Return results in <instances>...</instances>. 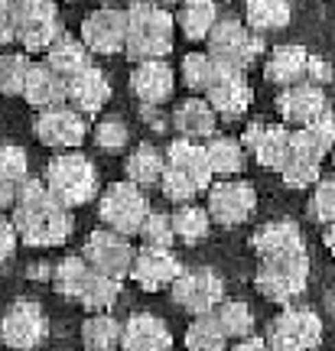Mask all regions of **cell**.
Returning a JSON list of instances; mask_svg holds the SVG:
<instances>
[{
    "label": "cell",
    "instance_id": "6da1fadb",
    "mask_svg": "<svg viewBox=\"0 0 335 351\" xmlns=\"http://www.w3.org/2000/svg\"><path fill=\"white\" fill-rule=\"evenodd\" d=\"M13 228L16 238L30 244V247H59L72 238L75 218L69 208L49 195V189L43 179H26L16 189V202H13Z\"/></svg>",
    "mask_w": 335,
    "mask_h": 351
},
{
    "label": "cell",
    "instance_id": "7a4b0ae2",
    "mask_svg": "<svg viewBox=\"0 0 335 351\" xmlns=\"http://www.w3.org/2000/svg\"><path fill=\"white\" fill-rule=\"evenodd\" d=\"M127 16V36H124V56L130 62H153L166 59L176 43V23L173 13L163 7H153L147 0H134L124 7Z\"/></svg>",
    "mask_w": 335,
    "mask_h": 351
},
{
    "label": "cell",
    "instance_id": "3957f363",
    "mask_svg": "<svg viewBox=\"0 0 335 351\" xmlns=\"http://www.w3.org/2000/svg\"><path fill=\"white\" fill-rule=\"evenodd\" d=\"M52 283H56V289L62 293L65 300H75L78 306H85L88 313H108L117 302V293H121L117 280H108L98 270H91L78 254L56 263Z\"/></svg>",
    "mask_w": 335,
    "mask_h": 351
},
{
    "label": "cell",
    "instance_id": "277c9868",
    "mask_svg": "<svg viewBox=\"0 0 335 351\" xmlns=\"http://www.w3.org/2000/svg\"><path fill=\"white\" fill-rule=\"evenodd\" d=\"M46 189L62 208H78L98 195V169L85 153H56L46 163Z\"/></svg>",
    "mask_w": 335,
    "mask_h": 351
},
{
    "label": "cell",
    "instance_id": "5b68a950",
    "mask_svg": "<svg viewBox=\"0 0 335 351\" xmlns=\"http://www.w3.org/2000/svg\"><path fill=\"white\" fill-rule=\"evenodd\" d=\"M205 56L222 69L244 72L254 59L264 56V36L251 33L235 16H218V23L211 26V33L205 36Z\"/></svg>",
    "mask_w": 335,
    "mask_h": 351
},
{
    "label": "cell",
    "instance_id": "8992f818",
    "mask_svg": "<svg viewBox=\"0 0 335 351\" xmlns=\"http://www.w3.org/2000/svg\"><path fill=\"white\" fill-rule=\"evenodd\" d=\"M13 33L23 52H46L62 36V16L52 0H13Z\"/></svg>",
    "mask_w": 335,
    "mask_h": 351
},
{
    "label": "cell",
    "instance_id": "52a82bcc",
    "mask_svg": "<svg viewBox=\"0 0 335 351\" xmlns=\"http://www.w3.org/2000/svg\"><path fill=\"white\" fill-rule=\"evenodd\" d=\"M310 280V257L306 251L286 254V257H267L261 261L257 274H254V287L264 300L270 302H290L306 289Z\"/></svg>",
    "mask_w": 335,
    "mask_h": 351
},
{
    "label": "cell",
    "instance_id": "ba28073f",
    "mask_svg": "<svg viewBox=\"0 0 335 351\" xmlns=\"http://www.w3.org/2000/svg\"><path fill=\"white\" fill-rule=\"evenodd\" d=\"M150 202L143 195V189L130 186V182H111L101 192L98 199V218L101 225L121 234V238H134L140 221L147 218Z\"/></svg>",
    "mask_w": 335,
    "mask_h": 351
},
{
    "label": "cell",
    "instance_id": "9c48e42d",
    "mask_svg": "<svg viewBox=\"0 0 335 351\" xmlns=\"http://www.w3.org/2000/svg\"><path fill=\"white\" fill-rule=\"evenodd\" d=\"M270 351H316L323 341V319L312 309H284L267 328Z\"/></svg>",
    "mask_w": 335,
    "mask_h": 351
},
{
    "label": "cell",
    "instance_id": "30bf717a",
    "mask_svg": "<svg viewBox=\"0 0 335 351\" xmlns=\"http://www.w3.org/2000/svg\"><path fill=\"white\" fill-rule=\"evenodd\" d=\"M170 296L179 309H186L189 315H205V313H215L218 302L224 300V283L222 276L209 270V267H196V270H186L173 280L170 287Z\"/></svg>",
    "mask_w": 335,
    "mask_h": 351
},
{
    "label": "cell",
    "instance_id": "8fae6325",
    "mask_svg": "<svg viewBox=\"0 0 335 351\" xmlns=\"http://www.w3.org/2000/svg\"><path fill=\"white\" fill-rule=\"evenodd\" d=\"M49 335L46 313L36 300H13L10 309L0 319V339L13 351H33Z\"/></svg>",
    "mask_w": 335,
    "mask_h": 351
},
{
    "label": "cell",
    "instance_id": "7c38bea8",
    "mask_svg": "<svg viewBox=\"0 0 335 351\" xmlns=\"http://www.w3.org/2000/svg\"><path fill=\"white\" fill-rule=\"evenodd\" d=\"M134 244L121 234H114L108 228H101V231H91L85 241V247H82V261L91 267V270H98L101 276H108V280H127L130 276V263H134Z\"/></svg>",
    "mask_w": 335,
    "mask_h": 351
},
{
    "label": "cell",
    "instance_id": "4fadbf2b",
    "mask_svg": "<svg viewBox=\"0 0 335 351\" xmlns=\"http://www.w3.org/2000/svg\"><path fill=\"white\" fill-rule=\"evenodd\" d=\"M209 202H205V212H209V221L222 228H235L244 225L254 208H257V192L251 182H241V179H222V182H211L209 189Z\"/></svg>",
    "mask_w": 335,
    "mask_h": 351
},
{
    "label": "cell",
    "instance_id": "5bb4252c",
    "mask_svg": "<svg viewBox=\"0 0 335 351\" xmlns=\"http://www.w3.org/2000/svg\"><path fill=\"white\" fill-rule=\"evenodd\" d=\"M33 134H36L39 143H46L52 150L69 153L78 150L88 137V124L78 111H72L69 104H59V108H46V111L36 114L33 121Z\"/></svg>",
    "mask_w": 335,
    "mask_h": 351
},
{
    "label": "cell",
    "instance_id": "9a60e30c",
    "mask_svg": "<svg viewBox=\"0 0 335 351\" xmlns=\"http://www.w3.org/2000/svg\"><path fill=\"white\" fill-rule=\"evenodd\" d=\"M127 16L121 7H98L82 20V46L91 56H117L124 52Z\"/></svg>",
    "mask_w": 335,
    "mask_h": 351
},
{
    "label": "cell",
    "instance_id": "2e32d148",
    "mask_svg": "<svg viewBox=\"0 0 335 351\" xmlns=\"http://www.w3.org/2000/svg\"><path fill=\"white\" fill-rule=\"evenodd\" d=\"M202 98L209 101V108L215 111L218 121L231 124L238 117H244V111L251 108V98H254V95H251V85H248V78H244V72H235V69H222V65H218V75H215V82L209 85V91H205Z\"/></svg>",
    "mask_w": 335,
    "mask_h": 351
},
{
    "label": "cell",
    "instance_id": "e0dca14e",
    "mask_svg": "<svg viewBox=\"0 0 335 351\" xmlns=\"http://www.w3.org/2000/svg\"><path fill=\"white\" fill-rule=\"evenodd\" d=\"M329 111V104H325V91L316 82H299V85H290L284 88L280 95H277V114H280V121L290 127H310L316 117H323Z\"/></svg>",
    "mask_w": 335,
    "mask_h": 351
},
{
    "label": "cell",
    "instance_id": "ac0fdd59",
    "mask_svg": "<svg viewBox=\"0 0 335 351\" xmlns=\"http://www.w3.org/2000/svg\"><path fill=\"white\" fill-rule=\"evenodd\" d=\"M108 101H111V82H108V75L95 62L65 82V104L72 111H78L82 117L98 114Z\"/></svg>",
    "mask_w": 335,
    "mask_h": 351
},
{
    "label": "cell",
    "instance_id": "d6986e66",
    "mask_svg": "<svg viewBox=\"0 0 335 351\" xmlns=\"http://www.w3.org/2000/svg\"><path fill=\"white\" fill-rule=\"evenodd\" d=\"M130 91L143 108H160L173 98L176 91V72L170 62L153 59V62H137L130 72Z\"/></svg>",
    "mask_w": 335,
    "mask_h": 351
},
{
    "label": "cell",
    "instance_id": "ffe728a7",
    "mask_svg": "<svg viewBox=\"0 0 335 351\" xmlns=\"http://www.w3.org/2000/svg\"><path fill=\"white\" fill-rule=\"evenodd\" d=\"M319 166H323V156L312 150L306 137L299 130H290V147H286L284 163L277 166V173L290 189H310L319 182Z\"/></svg>",
    "mask_w": 335,
    "mask_h": 351
},
{
    "label": "cell",
    "instance_id": "44dd1931",
    "mask_svg": "<svg viewBox=\"0 0 335 351\" xmlns=\"http://www.w3.org/2000/svg\"><path fill=\"white\" fill-rule=\"evenodd\" d=\"M316 69V59H312L306 46H277V49L267 56L264 62V78L270 85H280V88H290V85H299V82H310V72Z\"/></svg>",
    "mask_w": 335,
    "mask_h": 351
},
{
    "label": "cell",
    "instance_id": "7402d4cb",
    "mask_svg": "<svg viewBox=\"0 0 335 351\" xmlns=\"http://www.w3.org/2000/svg\"><path fill=\"white\" fill-rule=\"evenodd\" d=\"M179 274H183V263L176 261L170 251L143 247V251L134 254V263H130V280H134L140 289H147V293L173 287V280Z\"/></svg>",
    "mask_w": 335,
    "mask_h": 351
},
{
    "label": "cell",
    "instance_id": "603a6c76",
    "mask_svg": "<svg viewBox=\"0 0 335 351\" xmlns=\"http://www.w3.org/2000/svg\"><path fill=\"white\" fill-rule=\"evenodd\" d=\"M173 335L160 315L153 313H134L121 326V348L117 351H170Z\"/></svg>",
    "mask_w": 335,
    "mask_h": 351
},
{
    "label": "cell",
    "instance_id": "cb8c5ba5",
    "mask_svg": "<svg viewBox=\"0 0 335 351\" xmlns=\"http://www.w3.org/2000/svg\"><path fill=\"white\" fill-rule=\"evenodd\" d=\"M241 147L264 169H277V166L284 163L286 147H290V130L284 124H251L241 134Z\"/></svg>",
    "mask_w": 335,
    "mask_h": 351
},
{
    "label": "cell",
    "instance_id": "d4e9b609",
    "mask_svg": "<svg viewBox=\"0 0 335 351\" xmlns=\"http://www.w3.org/2000/svg\"><path fill=\"white\" fill-rule=\"evenodd\" d=\"M163 156H166V166L176 169L183 179H189V186L196 189V192H205L215 182L209 169V160H205V150H202V143H196V140H183V137L170 140V147H166Z\"/></svg>",
    "mask_w": 335,
    "mask_h": 351
},
{
    "label": "cell",
    "instance_id": "484cf974",
    "mask_svg": "<svg viewBox=\"0 0 335 351\" xmlns=\"http://www.w3.org/2000/svg\"><path fill=\"white\" fill-rule=\"evenodd\" d=\"M173 127L183 140H196L199 143V140H209L218 130V117L209 108V101L196 95V98L179 101L173 108Z\"/></svg>",
    "mask_w": 335,
    "mask_h": 351
},
{
    "label": "cell",
    "instance_id": "4316f807",
    "mask_svg": "<svg viewBox=\"0 0 335 351\" xmlns=\"http://www.w3.org/2000/svg\"><path fill=\"white\" fill-rule=\"evenodd\" d=\"M23 98H26V104H33L36 111L59 108V104H65V82L56 75L46 62H33L30 72H26V82H23Z\"/></svg>",
    "mask_w": 335,
    "mask_h": 351
},
{
    "label": "cell",
    "instance_id": "83f0119b",
    "mask_svg": "<svg viewBox=\"0 0 335 351\" xmlns=\"http://www.w3.org/2000/svg\"><path fill=\"white\" fill-rule=\"evenodd\" d=\"M251 247H254V254H257L261 261L306 251V247H303V234H299V228L293 225V221H270V225H264L261 231L251 238Z\"/></svg>",
    "mask_w": 335,
    "mask_h": 351
},
{
    "label": "cell",
    "instance_id": "f1b7e54d",
    "mask_svg": "<svg viewBox=\"0 0 335 351\" xmlns=\"http://www.w3.org/2000/svg\"><path fill=\"white\" fill-rule=\"evenodd\" d=\"M202 150H205V160H209L211 179H231V176H238L244 169V163H248V153L241 147V140H235V137L211 134V137L202 143Z\"/></svg>",
    "mask_w": 335,
    "mask_h": 351
},
{
    "label": "cell",
    "instance_id": "f546056e",
    "mask_svg": "<svg viewBox=\"0 0 335 351\" xmlns=\"http://www.w3.org/2000/svg\"><path fill=\"white\" fill-rule=\"evenodd\" d=\"M173 23L179 26V33L189 43H205L211 26L218 23V3H211V0H183Z\"/></svg>",
    "mask_w": 335,
    "mask_h": 351
},
{
    "label": "cell",
    "instance_id": "4dcf8cb0",
    "mask_svg": "<svg viewBox=\"0 0 335 351\" xmlns=\"http://www.w3.org/2000/svg\"><path fill=\"white\" fill-rule=\"evenodd\" d=\"M46 65H49L62 82H69L72 75H78L82 69L91 65V52L82 46V39H72L69 33H62V36L46 49Z\"/></svg>",
    "mask_w": 335,
    "mask_h": 351
},
{
    "label": "cell",
    "instance_id": "1f68e13d",
    "mask_svg": "<svg viewBox=\"0 0 335 351\" xmlns=\"http://www.w3.org/2000/svg\"><path fill=\"white\" fill-rule=\"evenodd\" d=\"M290 3L286 0H244V20L241 23L248 26L251 33H277V29H284L290 26Z\"/></svg>",
    "mask_w": 335,
    "mask_h": 351
},
{
    "label": "cell",
    "instance_id": "d6a6232c",
    "mask_svg": "<svg viewBox=\"0 0 335 351\" xmlns=\"http://www.w3.org/2000/svg\"><path fill=\"white\" fill-rule=\"evenodd\" d=\"M127 182L137 189L160 186V176L166 169V156L163 150H157L153 143H140L130 156H127Z\"/></svg>",
    "mask_w": 335,
    "mask_h": 351
},
{
    "label": "cell",
    "instance_id": "836d02e7",
    "mask_svg": "<svg viewBox=\"0 0 335 351\" xmlns=\"http://www.w3.org/2000/svg\"><path fill=\"white\" fill-rule=\"evenodd\" d=\"M82 345L85 351H117L121 348V322L108 313H91L82 326Z\"/></svg>",
    "mask_w": 335,
    "mask_h": 351
},
{
    "label": "cell",
    "instance_id": "e575fe53",
    "mask_svg": "<svg viewBox=\"0 0 335 351\" xmlns=\"http://www.w3.org/2000/svg\"><path fill=\"white\" fill-rule=\"evenodd\" d=\"M170 221H173V234L183 244H202V241L209 238V212L202 208V205H176V212L170 215Z\"/></svg>",
    "mask_w": 335,
    "mask_h": 351
},
{
    "label": "cell",
    "instance_id": "d590c367",
    "mask_svg": "<svg viewBox=\"0 0 335 351\" xmlns=\"http://www.w3.org/2000/svg\"><path fill=\"white\" fill-rule=\"evenodd\" d=\"M228 339H224L222 326L215 313H205V315H196L186 328V351H224Z\"/></svg>",
    "mask_w": 335,
    "mask_h": 351
},
{
    "label": "cell",
    "instance_id": "8d00e7d4",
    "mask_svg": "<svg viewBox=\"0 0 335 351\" xmlns=\"http://www.w3.org/2000/svg\"><path fill=\"white\" fill-rule=\"evenodd\" d=\"M215 75H218V65L211 62L205 52H189V56H183V62H179V82H183V88L196 91L199 98L209 91Z\"/></svg>",
    "mask_w": 335,
    "mask_h": 351
},
{
    "label": "cell",
    "instance_id": "74e56055",
    "mask_svg": "<svg viewBox=\"0 0 335 351\" xmlns=\"http://www.w3.org/2000/svg\"><path fill=\"white\" fill-rule=\"evenodd\" d=\"M215 319L222 326L224 339H248L254 332V315H251L248 302L241 300H222L218 309H215Z\"/></svg>",
    "mask_w": 335,
    "mask_h": 351
},
{
    "label": "cell",
    "instance_id": "f35d334b",
    "mask_svg": "<svg viewBox=\"0 0 335 351\" xmlns=\"http://www.w3.org/2000/svg\"><path fill=\"white\" fill-rule=\"evenodd\" d=\"M137 238L143 241V247H153V251H170V247L176 244L170 215L150 208L147 218H143V221H140V228H137Z\"/></svg>",
    "mask_w": 335,
    "mask_h": 351
},
{
    "label": "cell",
    "instance_id": "ab89813d",
    "mask_svg": "<svg viewBox=\"0 0 335 351\" xmlns=\"http://www.w3.org/2000/svg\"><path fill=\"white\" fill-rule=\"evenodd\" d=\"M30 65H33V59H30L26 52H3V56H0V95L20 98Z\"/></svg>",
    "mask_w": 335,
    "mask_h": 351
},
{
    "label": "cell",
    "instance_id": "60d3db41",
    "mask_svg": "<svg viewBox=\"0 0 335 351\" xmlns=\"http://www.w3.org/2000/svg\"><path fill=\"white\" fill-rule=\"evenodd\" d=\"M91 137H95V143H98L101 150L117 153V150H124L127 143H130V127H127L121 117H104V121L95 124Z\"/></svg>",
    "mask_w": 335,
    "mask_h": 351
},
{
    "label": "cell",
    "instance_id": "b9f144b4",
    "mask_svg": "<svg viewBox=\"0 0 335 351\" xmlns=\"http://www.w3.org/2000/svg\"><path fill=\"white\" fill-rule=\"evenodd\" d=\"M30 160H26V150L16 147V143H3L0 147V182H10V186H20L30 176Z\"/></svg>",
    "mask_w": 335,
    "mask_h": 351
},
{
    "label": "cell",
    "instance_id": "7bdbcfd3",
    "mask_svg": "<svg viewBox=\"0 0 335 351\" xmlns=\"http://www.w3.org/2000/svg\"><path fill=\"white\" fill-rule=\"evenodd\" d=\"M299 134L306 137V143H310L319 156H329L335 147V111H325L323 117H316L310 127H303Z\"/></svg>",
    "mask_w": 335,
    "mask_h": 351
},
{
    "label": "cell",
    "instance_id": "ee69618b",
    "mask_svg": "<svg viewBox=\"0 0 335 351\" xmlns=\"http://www.w3.org/2000/svg\"><path fill=\"white\" fill-rule=\"evenodd\" d=\"M310 218L316 225H332L335 221V176L316 182L310 199Z\"/></svg>",
    "mask_w": 335,
    "mask_h": 351
},
{
    "label": "cell",
    "instance_id": "f6af8a7d",
    "mask_svg": "<svg viewBox=\"0 0 335 351\" xmlns=\"http://www.w3.org/2000/svg\"><path fill=\"white\" fill-rule=\"evenodd\" d=\"M160 189H163V199L166 202H173V205H189V202L196 199L199 192L189 186V179H183V176L176 173V169H163V176H160Z\"/></svg>",
    "mask_w": 335,
    "mask_h": 351
},
{
    "label": "cell",
    "instance_id": "bcb514c9",
    "mask_svg": "<svg viewBox=\"0 0 335 351\" xmlns=\"http://www.w3.org/2000/svg\"><path fill=\"white\" fill-rule=\"evenodd\" d=\"M16 228H13V221L7 218V215H0V263H7L16 254Z\"/></svg>",
    "mask_w": 335,
    "mask_h": 351
},
{
    "label": "cell",
    "instance_id": "7dc6e473",
    "mask_svg": "<svg viewBox=\"0 0 335 351\" xmlns=\"http://www.w3.org/2000/svg\"><path fill=\"white\" fill-rule=\"evenodd\" d=\"M13 39V0H0V46H10Z\"/></svg>",
    "mask_w": 335,
    "mask_h": 351
},
{
    "label": "cell",
    "instance_id": "c3c4849f",
    "mask_svg": "<svg viewBox=\"0 0 335 351\" xmlns=\"http://www.w3.org/2000/svg\"><path fill=\"white\" fill-rule=\"evenodd\" d=\"M231 351H270V348H267V341H264V339H257V335H248V339H238Z\"/></svg>",
    "mask_w": 335,
    "mask_h": 351
},
{
    "label": "cell",
    "instance_id": "681fc988",
    "mask_svg": "<svg viewBox=\"0 0 335 351\" xmlns=\"http://www.w3.org/2000/svg\"><path fill=\"white\" fill-rule=\"evenodd\" d=\"M16 189H20V186H10V182H0V212H7V208H13V202H16Z\"/></svg>",
    "mask_w": 335,
    "mask_h": 351
},
{
    "label": "cell",
    "instance_id": "f907efd6",
    "mask_svg": "<svg viewBox=\"0 0 335 351\" xmlns=\"http://www.w3.org/2000/svg\"><path fill=\"white\" fill-rule=\"evenodd\" d=\"M140 117H143V121H147V124H153V127H163L160 108H143V104H140Z\"/></svg>",
    "mask_w": 335,
    "mask_h": 351
},
{
    "label": "cell",
    "instance_id": "816d5d0a",
    "mask_svg": "<svg viewBox=\"0 0 335 351\" xmlns=\"http://www.w3.org/2000/svg\"><path fill=\"white\" fill-rule=\"evenodd\" d=\"M323 241H325V247H329V254L335 257V221L332 225H325V234H323Z\"/></svg>",
    "mask_w": 335,
    "mask_h": 351
},
{
    "label": "cell",
    "instance_id": "f5cc1de1",
    "mask_svg": "<svg viewBox=\"0 0 335 351\" xmlns=\"http://www.w3.org/2000/svg\"><path fill=\"white\" fill-rule=\"evenodd\" d=\"M36 270H30V276H52V270L46 267V263H33Z\"/></svg>",
    "mask_w": 335,
    "mask_h": 351
},
{
    "label": "cell",
    "instance_id": "db71d44e",
    "mask_svg": "<svg viewBox=\"0 0 335 351\" xmlns=\"http://www.w3.org/2000/svg\"><path fill=\"white\" fill-rule=\"evenodd\" d=\"M153 7H176V3H183V0H147Z\"/></svg>",
    "mask_w": 335,
    "mask_h": 351
},
{
    "label": "cell",
    "instance_id": "11a10c76",
    "mask_svg": "<svg viewBox=\"0 0 335 351\" xmlns=\"http://www.w3.org/2000/svg\"><path fill=\"white\" fill-rule=\"evenodd\" d=\"M95 3H121V0H95Z\"/></svg>",
    "mask_w": 335,
    "mask_h": 351
},
{
    "label": "cell",
    "instance_id": "9f6ffc18",
    "mask_svg": "<svg viewBox=\"0 0 335 351\" xmlns=\"http://www.w3.org/2000/svg\"><path fill=\"white\" fill-rule=\"evenodd\" d=\"M332 163H335V147H332Z\"/></svg>",
    "mask_w": 335,
    "mask_h": 351
},
{
    "label": "cell",
    "instance_id": "6f0895ef",
    "mask_svg": "<svg viewBox=\"0 0 335 351\" xmlns=\"http://www.w3.org/2000/svg\"><path fill=\"white\" fill-rule=\"evenodd\" d=\"M211 3H222V0H211Z\"/></svg>",
    "mask_w": 335,
    "mask_h": 351
}]
</instances>
